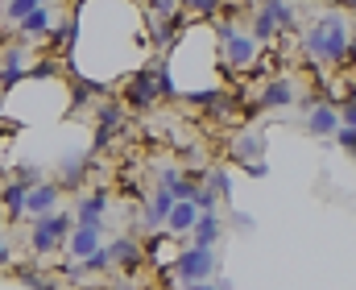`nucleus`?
<instances>
[{"mask_svg": "<svg viewBox=\"0 0 356 290\" xmlns=\"http://www.w3.org/2000/svg\"><path fill=\"white\" fill-rule=\"evenodd\" d=\"M108 257H112V266H120L124 274H137L141 261H145V249L137 245V236H120V241L108 245Z\"/></svg>", "mask_w": 356, "mask_h": 290, "instance_id": "obj_10", "label": "nucleus"}, {"mask_svg": "<svg viewBox=\"0 0 356 290\" xmlns=\"http://www.w3.org/2000/svg\"><path fill=\"white\" fill-rule=\"evenodd\" d=\"M13 183H21L25 191H33V187H42V166H29V162H21V166H13Z\"/></svg>", "mask_w": 356, "mask_h": 290, "instance_id": "obj_25", "label": "nucleus"}, {"mask_svg": "<svg viewBox=\"0 0 356 290\" xmlns=\"http://www.w3.org/2000/svg\"><path fill=\"white\" fill-rule=\"evenodd\" d=\"M175 195L170 191H162V187H158V191H154V199H149V207H145V228H149V232H162V224H166V220H170V211H175Z\"/></svg>", "mask_w": 356, "mask_h": 290, "instance_id": "obj_15", "label": "nucleus"}, {"mask_svg": "<svg viewBox=\"0 0 356 290\" xmlns=\"http://www.w3.org/2000/svg\"><path fill=\"white\" fill-rule=\"evenodd\" d=\"M261 150H266V137H261V133H245V137H241V141L232 145L236 162H253V158H257Z\"/></svg>", "mask_w": 356, "mask_h": 290, "instance_id": "obj_22", "label": "nucleus"}, {"mask_svg": "<svg viewBox=\"0 0 356 290\" xmlns=\"http://www.w3.org/2000/svg\"><path fill=\"white\" fill-rule=\"evenodd\" d=\"M158 96H162V88H158V71H154V67H145V71H137V75L124 83L120 104H129V108H149Z\"/></svg>", "mask_w": 356, "mask_h": 290, "instance_id": "obj_5", "label": "nucleus"}, {"mask_svg": "<svg viewBox=\"0 0 356 290\" xmlns=\"http://www.w3.org/2000/svg\"><path fill=\"white\" fill-rule=\"evenodd\" d=\"M211 191L228 195V175H224V170H211Z\"/></svg>", "mask_w": 356, "mask_h": 290, "instance_id": "obj_34", "label": "nucleus"}, {"mask_svg": "<svg viewBox=\"0 0 356 290\" xmlns=\"http://www.w3.org/2000/svg\"><path fill=\"white\" fill-rule=\"evenodd\" d=\"M58 199H63V187H58V183H42V187H33L29 199H25V216L46 220V216L58 211Z\"/></svg>", "mask_w": 356, "mask_h": 290, "instance_id": "obj_9", "label": "nucleus"}, {"mask_svg": "<svg viewBox=\"0 0 356 290\" xmlns=\"http://www.w3.org/2000/svg\"><path fill=\"white\" fill-rule=\"evenodd\" d=\"M195 220H199V211H195L191 203H175V211H170V220H166V232H170V236H186V232L195 228Z\"/></svg>", "mask_w": 356, "mask_h": 290, "instance_id": "obj_19", "label": "nucleus"}, {"mask_svg": "<svg viewBox=\"0 0 356 290\" xmlns=\"http://www.w3.org/2000/svg\"><path fill=\"white\" fill-rule=\"evenodd\" d=\"M249 29H253L249 38H253V42H266V46L282 33V29H277V21L266 13V4H257V8H253V25H249Z\"/></svg>", "mask_w": 356, "mask_h": 290, "instance_id": "obj_18", "label": "nucleus"}, {"mask_svg": "<svg viewBox=\"0 0 356 290\" xmlns=\"http://www.w3.org/2000/svg\"><path fill=\"white\" fill-rule=\"evenodd\" d=\"M58 71H63V67H58V58H42V63H33V67H29V75H33V79H50V75H58Z\"/></svg>", "mask_w": 356, "mask_h": 290, "instance_id": "obj_29", "label": "nucleus"}, {"mask_svg": "<svg viewBox=\"0 0 356 290\" xmlns=\"http://www.w3.org/2000/svg\"><path fill=\"white\" fill-rule=\"evenodd\" d=\"M302 50H307L315 63H344L348 50H353V25H348L340 13H323L315 25H307Z\"/></svg>", "mask_w": 356, "mask_h": 290, "instance_id": "obj_1", "label": "nucleus"}, {"mask_svg": "<svg viewBox=\"0 0 356 290\" xmlns=\"http://www.w3.org/2000/svg\"><path fill=\"white\" fill-rule=\"evenodd\" d=\"M120 124H124V104L120 99H104L95 108V150H108Z\"/></svg>", "mask_w": 356, "mask_h": 290, "instance_id": "obj_6", "label": "nucleus"}, {"mask_svg": "<svg viewBox=\"0 0 356 290\" xmlns=\"http://www.w3.org/2000/svg\"><path fill=\"white\" fill-rule=\"evenodd\" d=\"M71 228H75V211H54V216H46V220H33V232H29V253H33V257L54 253L58 245H67Z\"/></svg>", "mask_w": 356, "mask_h": 290, "instance_id": "obj_2", "label": "nucleus"}, {"mask_svg": "<svg viewBox=\"0 0 356 290\" xmlns=\"http://www.w3.org/2000/svg\"><path fill=\"white\" fill-rule=\"evenodd\" d=\"M17 282L29 290H58L50 278H42V270H29V266H17Z\"/></svg>", "mask_w": 356, "mask_h": 290, "instance_id": "obj_26", "label": "nucleus"}, {"mask_svg": "<svg viewBox=\"0 0 356 290\" xmlns=\"http://www.w3.org/2000/svg\"><path fill=\"white\" fill-rule=\"evenodd\" d=\"M336 141H340L348 154H356V129H340V133H336Z\"/></svg>", "mask_w": 356, "mask_h": 290, "instance_id": "obj_33", "label": "nucleus"}, {"mask_svg": "<svg viewBox=\"0 0 356 290\" xmlns=\"http://www.w3.org/2000/svg\"><path fill=\"white\" fill-rule=\"evenodd\" d=\"M25 199H29V191H25L21 183H13V179L0 187V207L8 211V220H21V216H25Z\"/></svg>", "mask_w": 356, "mask_h": 290, "instance_id": "obj_17", "label": "nucleus"}, {"mask_svg": "<svg viewBox=\"0 0 356 290\" xmlns=\"http://www.w3.org/2000/svg\"><path fill=\"white\" fill-rule=\"evenodd\" d=\"M340 104V129H356V96H344Z\"/></svg>", "mask_w": 356, "mask_h": 290, "instance_id": "obj_30", "label": "nucleus"}, {"mask_svg": "<svg viewBox=\"0 0 356 290\" xmlns=\"http://www.w3.org/2000/svg\"><path fill=\"white\" fill-rule=\"evenodd\" d=\"M191 236H195V245L191 249H216V241H220V216H199L195 220V228H191Z\"/></svg>", "mask_w": 356, "mask_h": 290, "instance_id": "obj_16", "label": "nucleus"}, {"mask_svg": "<svg viewBox=\"0 0 356 290\" xmlns=\"http://www.w3.org/2000/svg\"><path fill=\"white\" fill-rule=\"evenodd\" d=\"M83 175H88V158H71V162H63V170H58V187H79L83 183Z\"/></svg>", "mask_w": 356, "mask_h": 290, "instance_id": "obj_23", "label": "nucleus"}, {"mask_svg": "<svg viewBox=\"0 0 356 290\" xmlns=\"http://www.w3.org/2000/svg\"><path fill=\"white\" fill-rule=\"evenodd\" d=\"M186 290H216V287H207V282H203V287H186Z\"/></svg>", "mask_w": 356, "mask_h": 290, "instance_id": "obj_36", "label": "nucleus"}, {"mask_svg": "<svg viewBox=\"0 0 356 290\" xmlns=\"http://www.w3.org/2000/svg\"><path fill=\"white\" fill-rule=\"evenodd\" d=\"M307 133H311V137H332V133H340V108H336V104H315L311 116H307Z\"/></svg>", "mask_w": 356, "mask_h": 290, "instance_id": "obj_12", "label": "nucleus"}, {"mask_svg": "<svg viewBox=\"0 0 356 290\" xmlns=\"http://www.w3.org/2000/svg\"><path fill=\"white\" fill-rule=\"evenodd\" d=\"M182 179H186V175H182L178 166H162V170H158V183H162V191H175Z\"/></svg>", "mask_w": 356, "mask_h": 290, "instance_id": "obj_28", "label": "nucleus"}, {"mask_svg": "<svg viewBox=\"0 0 356 290\" xmlns=\"http://www.w3.org/2000/svg\"><path fill=\"white\" fill-rule=\"evenodd\" d=\"M8 261H13V253H8V241L0 236V266H8Z\"/></svg>", "mask_w": 356, "mask_h": 290, "instance_id": "obj_35", "label": "nucleus"}, {"mask_svg": "<svg viewBox=\"0 0 356 290\" xmlns=\"http://www.w3.org/2000/svg\"><path fill=\"white\" fill-rule=\"evenodd\" d=\"M25 75H29V67H25V50H21V42H17V46L8 42V46L0 50V92H13Z\"/></svg>", "mask_w": 356, "mask_h": 290, "instance_id": "obj_7", "label": "nucleus"}, {"mask_svg": "<svg viewBox=\"0 0 356 290\" xmlns=\"http://www.w3.org/2000/svg\"><path fill=\"white\" fill-rule=\"evenodd\" d=\"M50 17H54V8L50 4H38L21 25H17V33H21V42H50Z\"/></svg>", "mask_w": 356, "mask_h": 290, "instance_id": "obj_11", "label": "nucleus"}, {"mask_svg": "<svg viewBox=\"0 0 356 290\" xmlns=\"http://www.w3.org/2000/svg\"><path fill=\"white\" fill-rule=\"evenodd\" d=\"M186 8H191L195 17H216L224 4H216V0H195V4H186Z\"/></svg>", "mask_w": 356, "mask_h": 290, "instance_id": "obj_31", "label": "nucleus"}, {"mask_svg": "<svg viewBox=\"0 0 356 290\" xmlns=\"http://www.w3.org/2000/svg\"><path fill=\"white\" fill-rule=\"evenodd\" d=\"M353 158H356V154H353Z\"/></svg>", "mask_w": 356, "mask_h": 290, "instance_id": "obj_37", "label": "nucleus"}, {"mask_svg": "<svg viewBox=\"0 0 356 290\" xmlns=\"http://www.w3.org/2000/svg\"><path fill=\"white\" fill-rule=\"evenodd\" d=\"M38 4H42V0H13V4H0V17H4V21H13V25H21Z\"/></svg>", "mask_w": 356, "mask_h": 290, "instance_id": "obj_24", "label": "nucleus"}, {"mask_svg": "<svg viewBox=\"0 0 356 290\" xmlns=\"http://www.w3.org/2000/svg\"><path fill=\"white\" fill-rule=\"evenodd\" d=\"M294 96H298L294 79H269L266 88H261V96H257V108L273 112V108H286V104H294Z\"/></svg>", "mask_w": 356, "mask_h": 290, "instance_id": "obj_14", "label": "nucleus"}, {"mask_svg": "<svg viewBox=\"0 0 356 290\" xmlns=\"http://www.w3.org/2000/svg\"><path fill=\"white\" fill-rule=\"evenodd\" d=\"M175 274L186 287H203V282L216 274V253H207V249H186L182 257H175Z\"/></svg>", "mask_w": 356, "mask_h": 290, "instance_id": "obj_4", "label": "nucleus"}, {"mask_svg": "<svg viewBox=\"0 0 356 290\" xmlns=\"http://www.w3.org/2000/svg\"><path fill=\"white\" fill-rule=\"evenodd\" d=\"M58 274H63L67 282H79V278H88V274H83V266H75V261H63V266H58Z\"/></svg>", "mask_w": 356, "mask_h": 290, "instance_id": "obj_32", "label": "nucleus"}, {"mask_svg": "<svg viewBox=\"0 0 356 290\" xmlns=\"http://www.w3.org/2000/svg\"><path fill=\"white\" fill-rule=\"evenodd\" d=\"M95 249H99V224H95V228H91V224H75L71 236H67V253L79 257V261H88Z\"/></svg>", "mask_w": 356, "mask_h": 290, "instance_id": "obj_13", "label": "nucleus"}, {"mask_svg": "<svg viewBox=\"0 0 356 290\" xmlns=\"http://www.w3.org/2000/svg\"><path fill=\"white\" fill-rule=\"evenodd\" d=\"M266 13L277 21V29L282 33H294V25H298V8L294 4H282V0H269L266 4Z\"/></svg>", "mask_w": 356, "mask_h": 290, "instance_id": "obj_20", "label": "nucleus"}, {"mask_svg": "<svg viewBox=\"0 0 356 290\" xmlns=\"http://www.w3.org/2000/svg\"><path fill=\"white\" fill-rule=\"evenodd\" d=\"M108 207H112V195L108 191H88L75 199V224H104V216H108Z\"/></svg>", "mask_w": 356, "mask_h": 290, "instance_id": "obj_8", "label": "nucleus"}, {"mask_svg": "<svg viewBox=\"0 0 356 290\" xmlns=\"http://www.w3.org/2000/svg\"><path fill=\"white\" fill-rule=\"evenodd\" d=\"M108 270H112V257H108V245H99L88 261H83V274H108Z\"/></svg>", "mask_w": 356, "mask_h": 290, "instance_id": "obj_27", "label": "nucleus"}, {"mask_svg": "<svg viewBox=\"0 0 356 290\" xmlns=\"http://www.w3.org/2000/svg\"><path fill=\"white\" fill-rule=\"evenodd\" d=\"M216 38H220V54H224V63L232 67V71H245V67H253L257 63V42L241 29V25H216Z\"/></svg>", "mask_w": 356, "mask_h": 290, "instance_id": "obj_3", "label": "nucleus"}, {"mask_svg": "<svg viewBox=\"0 0 356 290\" xmlns=\"http://www.w3.org/2000/svg\"><path fill=\"white\" fill-rule=\"evenodd\" d=\"M95 96H104V83H95V79H75V88H71V112H79V108Z\"/></svg>", "mask_w": 356, "mask_h": 290, "instance_id": "obj_21", "label": "nucleus"}]
</instances>
